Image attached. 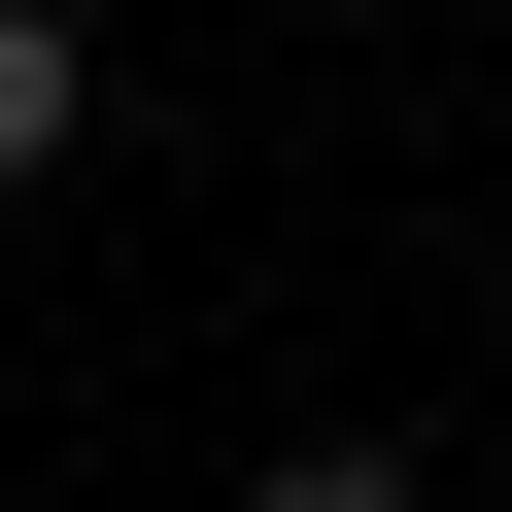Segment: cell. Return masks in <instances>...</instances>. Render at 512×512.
I'll return each mask as SVG.
<instances>
[{
    "mask_svg": "<svg viewBox=\"0 0 512 512\" xmlns=\"http://www.w3.org/2000/svg\"><path fill=\"white\" fill-rule=\"evenodd\" d=\"M239 512H444V478H410V444H274Z\"/></svg>",
    "mask_w": 512,
    "mask_h": 512,
    "instance_id": "2",
    "label": "cell"
},
{
    "mask_svg": "<svg viewBox=\"0 0 512 512\" xmlns=\"http://www.w3.org/2000/svg\"><path fill=\"white\" fill-rule=\"evenodd\" d=\"M69 137H103V35H69V0H0V205H35Z\"/></svg>",
    "mask_w": 512,
    "mask_h": 512,
    "instance_id": "1",
    "label": "cell"
}]
</instances>
